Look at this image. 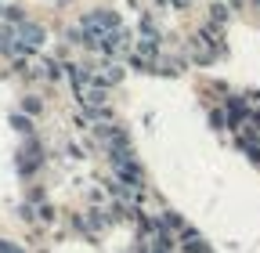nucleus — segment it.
<instances>
[{"label":"nucleus","mask_w":260,"mask_h":253,"mask_svg":"<svg viewBox=\"0 0 260 253\" xmlns=\"http://www.w3.org/2000/svg\"><path fill=\"white\" fill-rule=\"evenodd\" d=\"M181 239H184V249H188V253H206V242H203L199 232H188V228H184Z\"/></svg>","instance_id":"obj_1"},{"label":"nucleus","mask_w":260,"mask_h":253,"mask_svg":"<svg viewBox=\"0 0 260 253\" xmlns=\"http://www.w3.org/2000/svg\"><path fill=\"white\" fill-rule=\"evenodd\" d=\"M22 155H25V160H22V170H25V174H32V170H37V163H40V148L29 141V148H25Z\"/></svg>","instance_id":"obj_2"},{"label":"nucleus","mask_w":260,"mask_h":253,"mask_svg":"<svg viewBox=\"0 0 260 253\" xmlns=\"http://www.w3.org/2000/svg\"><path fill=\"white\" fill-rule=\"evenodd\" d=\"M239 145L253 155V160H260V138H249V134H246V138H239Z\"/></svg>","instance_id":"obj_3"},{"label":"nucleus","mask_w":260,"mask_h":253,"mask_svg":"<svg viewBox=\"0 0 260 253\" xmlns=\"http://www.w3.org/2000/svg\"><path fill=\"white\" fill-rule=\"evenodd\" d=\"M15 126H18V131H22V134H29V119H22V116H15Z\"/></svg>","instance_id":"obj_4"},{"label":"nucleus","mask_w":260,"mask_h":253,"mask_svg":"<svg viewBox=\"0 0 260 253\" xmlns=\"http://www.w3.org/2000/svg\"><path fill=\"white\" fill-rule=\"evenodd\" d=\"M0 253H22V249H15L11 242H4V239H0Z\"/></svg>","instance_id":"obj_5"}]
</instances>
